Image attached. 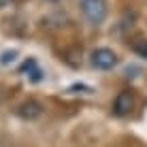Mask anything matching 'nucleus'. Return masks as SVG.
Returning <instances> with one entry per match:
<instances>
[{
    "label": "nucleus",
    "mask_w": 147,
    "mask_h": 147,
    "mask_svg": "<svg viewBox=\"0 0 147 147\" xmlns=\"http://www.w3.org/2000/svg\"><path fill=\"white\" fill-rule=\"evenodd\" d=\"M81 13H83L85 22L92 24V26H100V24L107 19V0H79Z\"/></svg>",
    "instance_id": "f257e3e1"
},
{
    "label": "nucleus",
    "mask_w": 147,
    "mask_h": 147,
    "mask_svg": "<svg viewBox=\"0 0 147 147\" xmlns=\"http://www.w3.org/2000/svg\"><path fill=\"white\" fill-rule=\"evenodd\" d=\"M90 64L98 70H111L119 64V55L109 47H98L90 53Z\"/></svg>",
    "instance_id": "f03ea898"
},
{
    "label": "nucleus",
    "mask_w": 147,
    "mask_h": 147,
    "mask_svg": "<svg viewBox=\"0 0 147 147\" xmlns=\"http://www.w3.org/2000/svg\"><path fill=\"white\" fill-rule=\"evenodd\" d=\"M134 109V96L130 90H121V92L115 96L113 100V113L124 117V115H130V111Z\"/></svg>",
    "instance_id": "7ed1b4c3"
},
{
    "label": "nucleus",
    "mask_w": 147,
    "mask_h": 147,
    "mask_svg": "<svg viewBox=\"0 0 147 147\" xmlns=\"http://www.w3.org/2000/svg\"><path fill=\"white\" fill-rule=\"evenodd\" d=\"M17 115L24 119H36L43 115V105L36 102V100H26L17 107Z\"/></svg>",
    "instance_id": "20e7f679"
},
{
    "label": "nucleus",
    "mask_w": 147,
    "mask_h": 147,
    "mask_svg": "<svg viewBox=\"0 0 147 147\" xmlns=\"http://www.w3.org/2000/svg\"><path fill=\"white\" fill-rule=\"evenodd\" d=\"M19 73H22L24 77H28L30 81H34V83H38V81L43 79V70H40L38 62L34 58H28L26 62L22 64V70H19Z\"/></svg>",
    "instance_id": "39448f33"
},
{
    "label": "nucleus",
    "mask_w": 147,
    "mask_h": 147,
    "mask_svg": "<svg viewBox=\"0 0 147 147\" xmlns=\"http://www.w3.org/2000/svg\"><path fill=\"white\" fill-rule=\"evenodd\" d=\"M15 55H17V51H4L0 55V64H2V66H9L11 62H15Z\"/></svg>",
    "instance_id": "423d86ee"
},
{
    "label": "nucleus",
    "mask_w": 147,
    "mask_h": 147,
    "mask_svg": "<svg viewBox=\"0 0 147 147\" xmlns=\"http://www.w3.org/2000/svg\"><path fill=\"white\" fill-rule=\"evenodd\" d=\"M134 51H136V55H139V58L147 60V40H141V43L134 47Z\"/></svg>",
    "instance_id": "0eeeda50"
},
{
    "label": "nucleus",
    "mask_w": 147,
    "mask_h": 147,
    "mask_svg": "<svg viewBox=\"0 0 147 147\" xmlns=\"http://www.w3.org/2000/svg\"><path fill=\"white\" fill-rule=\"evenodd\" d=\"M15 4V0H0V9H4V7H13Z\"/></svg>",
    "instance_id": "6e6552de"
},
{
    "label": "nucleus",
    "mask_w": 147,
    "mask_h": 147,
    "mask_svg": "<svg viewBox=\"0 0 147 147\" xmlns=\"http://www.w3.org/2000/svg\"><path fill=\"white\" fill-rule=\"evenodd\" d=\"M45 2H51V4H55V2H58V0H45Z\"/></svg>",
    "instance_id": "1a4fd4ad"
}]
</instances>
